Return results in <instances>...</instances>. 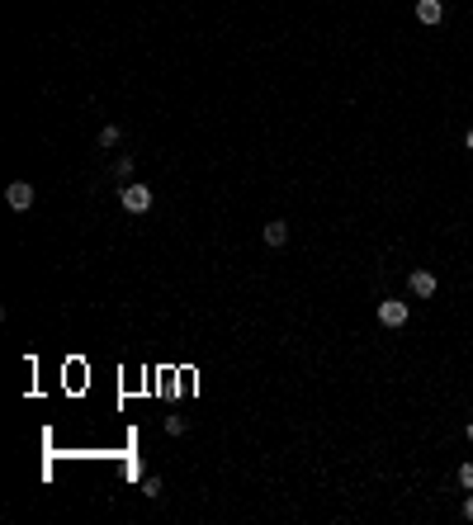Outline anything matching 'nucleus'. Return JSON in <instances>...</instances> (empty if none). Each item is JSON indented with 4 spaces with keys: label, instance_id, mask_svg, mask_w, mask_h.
<instances>
[{
    "label": "nucleus",
    "instance_id": "nucleus-14",
    "mask_svg": "<svg viewBox=\"0 0 473 525\" xmlns=\"http://www.w3.org/2000/svg\"><path fill=\"white\" fill-rule=\"evenodd\" d=\"M469 440H473V421H469Z\"/></svg>",
    "mask_w": 473,
    "mask_h": 525
},
{
    "label": "nucleus",
    "instance_id": "nucleus-12",
    "mask_svg": "<svg viewBox=\"0 0 473 525\" xmlns=\"http://www.w3.org/2000/svg\"><path fill=\"white\" fill-rule=\"evenodd\" d=\"M464 516H469V521H473V497H469V501H464Z\"/></svg>",
    "mask_w": 473,
    "mask_h": 525
},
{
    "label": "nucleus",
    "instance_id": "nucleus-9",
    "mask_svg": "<svg viewBox=\"0 0 473 525\" xmlns=\"http://www.w3.org/2000/svg\"><path fill=\"white\" fill-rule=\"evenodd\" d=\"M114 175H119V180H128V175H132V161L119 157V161H114Z\"/></svg>",
    "mask_w": 473,
    "mask_h": 525
},
{
    "label": "nucleus",
    "instance_id": "nucleus-4",
    "mask_svg": "<svg viewBox=\"0 0 473 525\" xmlns=\"http://www.w3.org/2000/svg\"><path fill=\"white\" fill-rule=\"evenodd\" d=\"M407 284H412V293H417V298H431V293H436V275H431V270H412V279H407Z\"/></svg>",
    "mask_w": 473,
    "mask_h": 525
},
{
    "label": "nucleus",
    "instance_id": "nucleus-8",
    "mask_svg": "<svg viewBox=\"0 0 473 525\" xmlns=\"http://www.w3.org/2000/svg\"><path fill=\"white\" fill-rule=\"evenodd\" d=\"M142 497H152V501L161 497V478H157V473H152V478H147V483H142Z\"/></svg>",
    "mask_w": 473,
    "mask_h": 525
},
{
    "label": "nucleus",
    "instance_id": "nucleus-2",
    "mask_svg": "<svg viewBox=\"0 0 473 525\" xmlns=\"http://www.w3.org/2000/svg\"><path fill=\"white\" fill-rule=\"evenodd\" d=\"M5 204H10L15 213H28V209H33V184H28V180L5 184Z\"/></svg>",
    "mask_w": 473,
    "mask_h": 525
},
{
    "label": "nucleus",
    "instance_id": "nucleus-13",
    "mask_svg": "<svg viewBox=\"0 0 473 525\" xmlns=\"http://www.w3.org/2000/svg\"><path fill=\"white\" fill-rule=\"evenodd\" d=\"M464 142H469V152H473V128H469V137H464Z\"/></svg>",
    "mask_w": 473,
    "mask_h": 525
},
{
    "label": "nucleus",
    "instance_id": "nucleus-5",
    "mask_svg": "<svg viewBox=\"0 0 473 525\" xmlns=\"http://www.w3.org/2000/svg\"><path fill=\"white\" fill-rule=\"evenodd\" d=\"M417 19H421V24H440V19H445V5H440V0H421Z\"/></svg>",
    "mask_w": 473,
    "mask_h": 525
},
{
    "label": "nucleus",
    "instance_id": "nucleus-11",
    "mask_svg": "<svg viewBox=\"0 0 473 525\" xmlns=\"http://www.w3.org/2000/svg\"><path fill=\"white\" fill-rule=\"evenodd\" d=\"M459 488H473V464H459Z\"/></svg>",
    "mask_w": 473,
    "mask_h": 525
},
{
    "label": "nucleus",
    "instance_id": "nucleus-6",
    "mask_svg": "<svg viewBox=\"0 0 473 525\" xmlns=\"http://www.w3.org/2000/svg\"><path fill=\"white\" fill-rule=\"evenodd\" d=\"M265 246H284V241H289V223H280V218H275V223H265Z\"/></svg>",
    "mask_w": 473,
    "mask_h": 525
},
{
    "label": "nucleus",
    "instance_id": "nucleus-3",
    "mask_svg": "<svg viewBox=\"0 0 473 525\" xmlns=\"http://www.w3.org/2000/svg\"><path fill=\"white\" fill-rule=\"evenodd\" d=\"M379 322L384 327H407V303L402 298H384L379 303Z\"/></svg>",
    "mask_w": 473,
    "mask_h": 525
},
{
    "label": "nucleus",
    "instance_id": "nucleus-10",
    "mask_svg": "<svg viewBox=\"0 0 473 525\" xmlns=\"http://www.w3.org/2000/svg\"><path fill=\"white\" fill-rule=\"evenodd\" d=\"M166 431L171 436H184V417H166Z\"/></svg>",
    "mask_w": 473,
    "mask_h": 525
},
{
    "label": "nucleus",
    "instance_id": "nucleus-7",
    "mask_svg": "<svg viewBox=\"0 0 473 525\" xmlns=\"http://www.w3.org/2000/svg\"><path fill=\"white\" fill-rule=\"evenodd\" d=\"M119 137H123V132L114 128V123H105V128H100V137H95V142H100V152H105V147H119Z\"/></svg>",
    "mask_w": 473,
    "mask_h": 525
},
{
    "label": "nucleus",
    "instance_id": "nucleus-1",
    "mask_svg": "<svg viewBox=\"0 0 473 525\" xmlns=\"http://www.w3.org/2000/svg\"><path fill=\"white\" fill-rule=\"evenodd\" d=\"M119 199H123V209H128V213H147L157 194H152V184L132 180V184H123V194H119Z\"/></svg>",
    "mask_w": 473,
    "mask_h": 525
}]
</instances>
